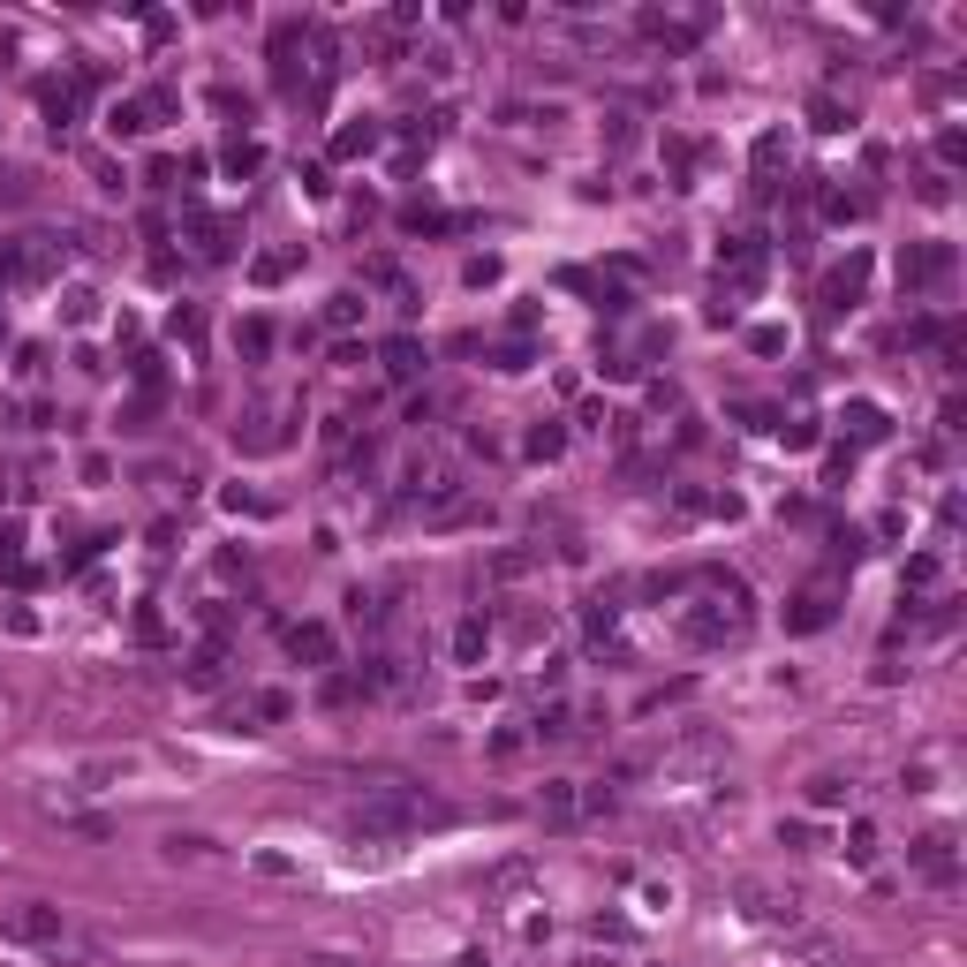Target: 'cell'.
Returning <instances> with one entry per match:
<instances>
[{"label":"cell","mask_w":967,"mask_h":967,"mask_svg":"<svg viewBox=\"0 0 967 967\" xmlns=\"http://www.w3.org/2000/svg\"><path fill=\"white\" fill-rule=\"evenodd\" d=\"M560 446H567V431H560V424H537V431H529V454H537V461H552Z\"/></svg>","instance_id":"7c38bea8"},{"label":"cell","mask_w":967,"mask_h":967,"mask_svg":"<svg viewBox=\"0 0 967 967\" xmlns=\"http://www.w3.org/2000/svg\"><path fill=\"white\" fill-rule=\"evenodd\" d=\"M288 650L303 665H333V628H325V620H295V628H288Z\"/></svg>","instance_id":"3957f363"},{"label":"cell","mask_w":967,"mask_h":967,"mask_svg":"<svg viewBox=\"0 0 967 967\" xmlns=\"http://www.w3.org/2000/svg\"><path fill=\"white\" fill-rule=\"evenodd\" d=\"M847 431H854V439L869 446V439H884L892 424H884V408H877V401H854V408H847Z\"/></svg>","instance_id":"ba28073f"},{"label":"cell","mask_w":967,"mask_h":967,"mask_svg":"<svg viewBox=\"0 0 967 967\" xmlns=\"http://www.w3.org/2000/svg\"><path fill=\"white\" fill-rule=\"evenodd\" d=\"M310 967H363V960H340V952H318Z\"/></svg>","instance_id":"44dd1931"},{"label":"cell","mask_w":967,"mask_h":967,"mask_svg":"<svg viewBox=\"0 0 967 967\" xmlns=\"http://www.w3.org/2000/svg\"><path fill=\"white\" fill-rule=\"evenodd\" d=\"M363 318V295H333V303H325V325H356Z\"/></svg>","instance_id":"5bb4252c"},{"label":"cell","mask_w":967,"mask_h":967,"mask_svg":"<svg viewBox=\"0 0 967 967\" xmlns=\"http://www.w3.org/2000/svg\"><path fill=\"white\" fill-rule=\"evenodd\" d=\"M167 854H174V862H204V854H212V839H182V832H174Z\"/></svg>","instance_id":"2e32d148"},{"label":"cell","mask_w":967,"mask_h":967,"mask_svg":"<svg viewBox=\"0 0 967 967\" xmlns=\"http://www.w3.org/2000/svg\"><path fill=\"white\" fill-rule=\"evenodd\" d=\"M0 937H16V945H38L46 960H91V937L76 930V922H68L61 907H46V900L16 907V915L0 922Z\"/></svg>","instance_id":"6da1fadb"},{"label":"cell","mask_w":967,"mask_h":967,"mask_svg":"<svg viewBox=\"0 0 967 967\" xmlns=\"http://www.w3.org/2000/svg\"><path fill=\"white\" fill-rule=\"evenodd\" d=\"M242 348H250V356H265V348H272V325L250 318V325H242Z\"/></svg>","instance_id":"e0dca14e"},{"label":"cell","mask_w":967,"mask_h":967,"mask_svg":"<svg viewBox=\"0 0 967 967\" xmlns=\"http://www.w3.org/2000/svg\"><path fill=\"white\" fill-rule=\"evenodd\" d=\"M824 620H832V597H824V590H809V597L794 605V628H824Z\"/></svg>","instance_id":"8fae6325"},{"label":"cell","mask_w":967,"mask_h":967,"mask_svg":"<svg viewBox=\"0 0 967 967\" xmlns=\"http://www.w3.org/2000/svg\"><path fill=\"white\" fill-rule=\"evenodd\" d=\"M484 643H492V635H484V620H461V635H454V658H461V665H476V658H484Z\"/></svg>","instance_id":"9c48e42d"},{"label":"cell","mask_w":967,"mask_h":967,"mask_svg":"<svg viewBox=\"0 0 967 967\" xmlns=\"http://www.w3.org/2000/svg\"><path fill=\"white\" fill-rule=\"evenodd\" d=\"M371 144H378V129H340L333 152H371Z\"/></svg>","instance_id":"ac0fdd59"},{"label":"cell","mask_w":967,"mask_h":967,"mask_svg":"<svg viewBox=\"0 0 967 967\" xmlns=\"http://www.w3.org/2000/svg\"><path fill=\"white\" fill-rule=\"evenodd\" d=\"M779 159H786V136H779V129H771V136H756V174H771Z\"/></svg>","instance_id":"4fadbf2b"},{"label":"cell","mask_w":967,"mask_h":967,"mask_svg":"<svg viewBox=\"0 0 967 967\" xmlns=\"http://www.w3.org/2000/svg\"><path fill=\"white\" fill-rule=\"evenodd\" d=\"M847 854H854V862H877V832H869V824H854V847H847Z\"/></svg>","instance_id":"ffe728a7"},{"label":"cell","mask_w":967,"mask_h":967,"mask_svg":"<svg viewBox=\"0 0 967 967\" xmlns=\"http://www.w3.org/2000/svg\"><path fill=\"white\" fill-rule=\"evenodd\" d=\"M91 303H99L91 288H76V295H68V325H91Z\"/></svg>","instance_id":"d6986e66"},{"label":"cell","mask_w":967,"mask_h":967,"mask_svg":"<svg viewBox=\"0 0 967 967\" xmlns=\"http://www.w3.org/2000/svg\"><path fill=\"white\" fill-rule=\"evenodd\" d=\"M809 801H816V809H839V801H847V779H839V771H816V779H809Z\"/></svg>","instance_id":"30bf717a"},{"label":"cell","mask_w":967,"mask_h":967,"mask_svg":"<svg viewBox=\"0 0 967 967\" xmlns=\"http://www.w3.org/2000/svg\"><path fill=\"white\" fill-rule=\"evenodd\" d=\"M189 235H197V250H204V257H235V227H227V220H197Z\"/></svg>","instance_id":"52a82bcc"},{"label":"cell","mask_w":967,"mask_h":967,"mask_svg":"<svg viewBox=\"0 0 967 967\" xmlns=\"http://www.w3.org/2000/svg\"><path fill=\"white\" fill-rule=\"evenodd\" d=\"M862 272H869L862 257H847V265H839L832 280H824V303H832V310H839V303H854V295H862Z\"/></svg>","instance_id":"5b68a950"},{"label":"cell","mask_w":967,"mask_h":967,"mask_svg":"<svg viewBox=\"0 0 967 967\" xmlns=\"http://www.w3.org/2000/svg\"><path fill=\"white\" fill-rule=\"evenodd\" d=\"M265 167V152H257V144H227V174H257Z\"/></svg>","instance_id":"9a60e30c"},{"label":"cell","mask_w":967,"mask_h":967,"mask_svg":"<svg viewBox=\"0 0 967 967\" xmlns=\"http://www.w3.org/2000/svg\"><path fill=\"white\" fill-rule=\"evenodd\" d=\"M900 280H907V295H922V288H937V280H952V250H945V242H922V250H907V257H900Z\"/></svg>","instance_id":"7a4b0ae2"},{"label":"cell","mask_w":967,"mask_h":967,"mask_svg":"<svg viewBox=\"0 0 967 967\" xmlns=\"http://www.w3.org/2000/svg\"><path fill=\"white\" fill-rule=\"evenodd\" d=\"M424 348H416V340H386V378H416V371H424Z\"/></svg>","instance_id":"8992f818"},{"label":"cell","mask_w":967,"mask_h":967,"mask_svg":"<svg viewBox=\"0 0 967 967\" xmlns=\"http://www.w3.org/2000/svg\"><path fill=\"white\" fill-rule=\"evenodd\" d=\"M915 869H922L930 884H952V877H960V862H952V839H945V832H930V839L915 847Z\"/></svg>","instance_id":"277c9868"}]
</instances>
